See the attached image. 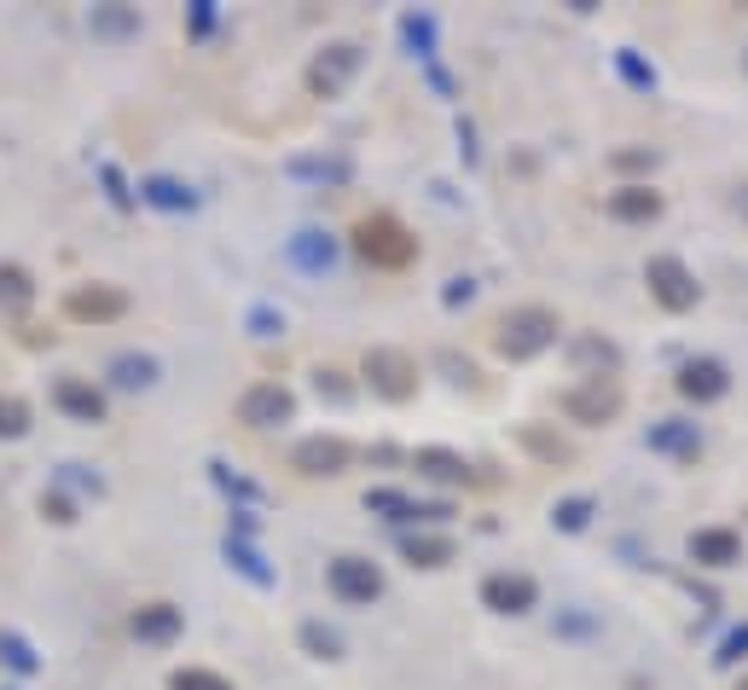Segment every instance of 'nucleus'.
I'll list each match as a JSON object with an SVG mask.
<instances>
[{
    "label": "nucleus",
    "mask_w": 748,
    "mask_h": 690,
    "mask_svg": "<svg viewBox=\"0 0 748 690\" xmlns=\"http://www.w3.org/2000/svg\"><path fill=\"white\" fill-rule=\"evenodd\" d=\"M494 343L505 361H534V354H546L557 343V314L528 302V308H511L499 325H494Z\"/></svg>",
    "instance_id": "1"
},
{
    "label": "nucleus",
    "mask_w": 748,
    "mask_h": 690,
    "mask_svg": "<svg viewBox=\"0 0 748 690\" xmlns=\"http://www.w3.org/2000/svg\"><path fill=\"white\" fill-rule=\"evenodd\" d=\"M354 250H360V262H372V267H406L412 255H418V239H412L395 215H366L354 226Z\"/></svg>",
    "instance_id": "2"
},
{
    "label": "nucleus",
    "mask_w": 748,
    "mask_h": 690,
    "mask_svg": "<svg viewBox=\"0 0 748 690\" xmlns=\"http://www.w3.org/2000/svg\"><path fill=\"white\" fill-rule=\"evenodd\" d=\"M360 372H366L372 395H383V400H412L418 395V366H412V354H401V348H366Z\"/></svg>",
    "instance_id": "3"
},
{
    "label": "nucleus",
    "mask_w": 748,
    "mask_h": 690,
    "mask_svg": "<svg viewBox=\"0 0 748 690\" xmlns=\"http://www.w3.org/2000/svg\"><path fill=\"white\" fill-rule=\"evenodd\" d=\"M644 285H650V296L661 302L667 314H690L696 296H702V285L690 278V267L679 262V255H650V267H644Z\"/></svg>",
    "instance_id": "4"
},
{
    "label": "nucleus",
    "mask_w": 748,
    "mask_h": 690,
    "mask_svg": "<svg viewBox=\"0 0 748 690\" xmlns=\"http://www.w3.org/2000/svg\"><path fill=\"white\" fill-rule=\"evenodd\" d=\"M621 406H627V395H621L615 377H580L575 389L563 395V413L575 424H609V418H621Z\"/></svg>",
    "instance_id": "5"
},
{
    "label": "nucleus",
    "mask_w": 748,
    "mask_h": 690,
    "mask_svg": "<svg viewBox=\"0 0 748 690\" xmlns=\"http://www.w3.org/2000/svg\"><path fill=\"white\" fill-rule=\"evenodd\" d=\"M239 418H244L250 429L291 424V418H296V395L285 389V383H250V389L239 395Z\"/></svg>",
    "instance_id": "6"
},
{
    "label": "nucleus",
    "mask_w": 748,
    "mask_h": 690,
    "mask_svg": "<svg viewBox=\"0 0 748 690\" xmlns=\"http://www.w3.org/2000/svg\"><path fill=\"white\" fill-rule=\"evenodd\" d=\"M325 580L343 603H377L383 598V569L366 564V557H337V564L325 569Z\"/></svg>",
    "instance_id": "7"
},
{
    "label": "nucleus",
    "mask_w": 748,
    "mask_h": 690,
    "mask_svg": "<svg viewBox=\"0 0 748 690\" xmlns=\"http://www.w3.org/2000/svg\"><path fill=\"white\" fill-rule=\"evenodd\" d=\"M360 70V47L354 41H331L325 53L307 64V88H314L320 99H331V93H343L348 88V75Z\"/></svg>",
    "instance_id": "8"
},
{
    "label": "nucleus",
    "mask_w": 748,
    "mask_h": 690,
    "mask_svg": "<svg viewBox=\"0 0 748 690\" xmlns=\"http://www.w3.org/2000/svg\"><path fill=\"white\" fill-rule=\"evenodd\" d=\"M64 314L82 319V325H105V319H122L128 314V296L117 285H75L64 296Z\"/></svg>",
    "instance_id": "9"
},
{
    "label": "nucleus",
    "mask_w": 748,
    "mask_h": 690,
    "mask_svg": "<svg viewBox=\"0 0 748 690\" xmlns=\"http://www.w3.org/2000/svg\"><path fill=\"white\" fill-rule=\"evenodd\" d=\"M348 458H354V453H348L343 436H307V442H296L291 465H296L302 476H343Z\"/></svg>",
    "instance_id": "10"
},
{
    "label": "nucleus",
    "mask_w": 748,
    "mask_h": 690,
    "mask_svg": "<svg viewBox=\"0 0 748 690\" xmlns=\"http://www.w3.org/2000/svg\"><path fill=\"white\" fill-rule=\"evenodd\" d=\"M534 598H539V586L528 575H487L482 580V603L499 609V616H528Z\"/></svg>",
    "instance_id": "11"
},
{
    "label": "nucleus",
    "mask_w": 748,
    "mask_h": 690,
    "mask_svg": "<svg viewBox=\"0 0 748 690\" xmlns=\"http://www.w3.org/2000/svg\"><path fill=\"white\" fill-rule=\"evenodd\" d=\"M53 406L64 418H75V424H99V418H105V395H99L88 377H59L53 383Z\"/></svg>",
    "instance_id": "12"
},
{
    "label": "nucleus",
    "mask_w": 748,
    "mask_h": 690,
    "mask_svg": "<svg viewBox=\"0 0 748 690\" xmlns=\"http://www.w3.org/2000/svg\"><path fill=\"white\" fill-rule=\"evenodd\" d=\"M726 389H731V372L719 366V361H685V366H679V395H685V400L708 406V400H719Z\"/></svg>",
    "instance_id": "13"
},
{
    "label": "nucleus",
    "mask_w": 748,
    "mask_h": 690,
    "mask_svg": "<svg viewBox=\"0 0 748 690\" xmlns=\"http://www.w3.org/2000/svg\"><path fill=\"white\" fill-rule=\"evenodd\" d=\"M690 557L702 569H731V564H742V534H731V528H696L690 534Z\"/></svg>",
    "instance_id": "14"
},
{
    "label": "nucleus",
    "mask_w": 748,
    "mask_h": 690,
    "mask_svg": "<svg viewBox=\"0 0 748 690\" xmlns=\"http://www.w3.org/2000/svg\"><path fill=\"white\" fill-rule=\"evenodd\" d=\"M180 627H186V616H180L174 603H145V609H134V638H140V645H174Z\"/></svg>",
    "instance_id": "15"
},
{
    "label": "nucleus",
    "mask_w": 748,
    "mask_h": 690,
    "mask_svg": "<svg viewBox=\"0 0 748 690\" xmlns=\"http://www.w3.org/2000/svg\"><path fill=\"white\" fill-rule=\"evenodd\" d=\"M609 215L627 221V226L656 221V215H661V192H650V186H615V192H609Z\"/></svg>",
    "instance_id": "16"
},
{
    "label": "nucleus",
    "mask_w": 748,
    "mask_h": 690,
    "mask_svg": "<svg viewBox=\"0 0 748 690\" xmlns=\"http://www.w3.org/2000/svg\"><path fill=\"white\" fill-rule=\"evenodd\" d=\"M401 551H406L412 569H442V564H453V540H447V534H406Z\"/></svg>",
    "instance_id": "17"
},
{
    "label": "nucleus",
    "mask_w": 748,
    "mask_h": 690,
    "mask_svg": "<svg viewBox=\"0 0 748 690\" xmlns=\"http://www.w3.org/2000/svg\"><path fill=\"white\" fill-rule=\"evenodd\" d=\"M366 510H383V517H401V522H412V517H447V505H412L395 488H372L366 494Z\"/></svg>",
    "instance_id": "18"
},
{
    "label": "nucleus",
    "mask_w": 748,
    "mask_h": 690,
    "mask_svg": "<svg viewBox=\"0 0 748 690\" xmlns=\"http://www.w3.org/2000/svg\"><path fill=\"white\" fill-rule=\"evenodd\" d=\"M424 476H435V481H476V470L464 465L458 453H447V447H418V458H412Z\"/></svg>",
    "instance_id": "19"
},
{
    "label": "nucleus",
    "mask_w": 748,
    "mask_h": 690,
    "mask_svg": "<svg viewBox=\"0 0 748 690\" xmlns=\"http://www.w3.org/2000/svg\"><path fill=\"white\" fill-rule=\"evenodd\" d=\"M650 447H661V453H679V458H696V453H702V436H696V424L667 418V424H656V429H650Z\"/></svg>",
    "instance_id": "20"
},
{
    "label": "nucleus",
    "mask_w": 748,
    "mask_h": 690,
    "mask_svg": "<svg viewBox=\"0 0 748 690\" xmlns=\"http://www.w3.org/2000/svg\"><path fill=\"white\" fill-rule=\"evenodd\" d=\"M30 296H36V278L23 273L18 262H0V308H30Z\"/></svg>",
    "instance_id": "21"
},
{
    "label": "nucleus",
    "mask_w": 748,
    "mask_h": 690,
    "mask_svg": "<svg viewBox=\"0 0 748 690\" xmlns=\"http://www.w3.org/2000/svg\"><path fill=\"white\" fill-rule=\"evenodd\" d=\"M111 383H122V389H145V383H158V361H151V354H117Z\"/></svg>",
    "instance_id": "22"
},
{
    "label": "nucleus",
    "mask_w": 748,
    "mask_h": 690,
    "mask_svg": "<svg viewBox=\"0 0 748 690\" xmlns=\"http://www.w3.org/2000/svg\"><path fill=\"white\" fill-rule=\"evenodd\" d=\"M140 197L145 203H158V210H192V186H180V181H169V174H158V181H145L140 186Z\"/></svg>",
    "instance_id": "23"
},
{
    "label": "nucleus",
    "mask_w": 748,
    "mask_h": 690,
    "mask_svg": "<svg viewBox=\"0 0 748 690\" xmlns=\"http://www.w3.org/2000/svg\"><path fill=\"white\" fill-rule=\"evenodd\" d=\"M523 447H528V453H539L546 465H569V458H575V447H569V442H563V436H546L539 424H523Z\"/></svg>",
    "instance_id": "24"
},
{
    "label": "nucleus",
    "mask_w": 748,
    "mask_h": 690,
    "mask_svg": "<svg viewBox=\"0 0 748 690\" xmlns=\"http://www.w3.org/2000/svg\"><path fill=\"white\" fill-rule=\"evenodd\" d=\"M575 361H580V366H598L592 377H615V366H621V354H615V343L580 337V343H575Z\"/></svg>",
    "instance_id": "25"
},
{
    "label": "nucleus",
    "mask_w": 748,
    "mask_h": 690,
    "mask_svg": "<svg viewBox=\"0 0 748 690\" xmlns=\"http://www.w3.org/2000/svg\"><path fill=\"white\" fill-rule=\"evenodd\" d=\"M18 436H30V400L0 395V442H18Z\"/></svg>",
    "instance_id": "26"
},
{
    "label": "nucleus",
    "mask_w": 748,
    "mask_h": 690,
    "mask_svg": "<svg viewBox=\"0 0 748 690\" xmlns=\"http://www.w3.org/2000/svg\"><path fill=\"white\" fill-rule=\"evenodd\" d=\"M169 690H232V679H221L210 668H174L169 673Z\"/></svg>",
    "instance_id": "27"
},
{
    "label": "nucleus",
    "mask_w": 748,
    "mask_h": 690,
    "mask_svg": "<svg viewBox=\"0 0 748 690\" xmlns=\"http://www.w3.org/2000/svg\"><path fill=\"white\" fill-rule=\"evenodd\" d=\"M291 255H296L302 267H314V273L331 267V244H325L320 233H296V239H291Z\"/></svg>",
    "instance_id": "28"
},
{
    "label": "nucleus",
    "mask_w": 748,
    "mask_h": 690,
    "mask_svg": "<svg viewBox=\"0 0 748 690\" xmlns=\"http://www.w3.org/2000/svg\"><path fill=\"white\" fill-rule=\"evenodd\" d=\"M140 30V18L128 12V7H105V12H93V35H134Z\"/></svg>",
    "instance_id": "29"
},
{
    "label": "nucleus",
    "mask_w": 748,
    "mask_h": 690,
    "mask_svg": "<svg viewBox=\"0 0 748 690\" xmlns=\"http://www.w3.org/2000/svg\"><path fill=\"white\" fill-rule=\"evenodd\" d=\"M586 517H592V499H563V505L552 510V522H557L563 534H580V528H586Z\"/></svg>",
    "instance_id": "30"
},
{
    "label": "nucleus",
    "mask_w": 748,
    "mask_h": 690,
    "mask_svg": "<svg viewBox=\"0 0 748 690\" xmlns=\"http://www.w3.org/2000/svg\"><path fill=\"white\" fill-rule=\"evenodd\" d=\"M302 645L314 650L320 661H331V656H343V638L337 632H325V627H302Z\"/></svg>",
    "instance_id": "31"
},
{
    "label": "nucleus",
    "mask_w": 748,
    "mask_h": 690,
    "mask_svg": "<svg viewBox=\"0 0 748 690\" xmlns=\"http://www.w3.org/2000/svg\"><path fill=\"white\" fill-rule=\"evenodd\" d=\"M226 557H232V564H239V569H244V575H250L255 586H273V575L262 569V557H255L250 546H232V540H226Z\"/></svg>",
    "instance_id": "32"
},
{
    "label": "nucleus",
    "mask_w": 748,
    "mask_h": 690,
    "mask_svg": "<svg viewBox=\"0 0 748 690\" xmlns=\"http://www.w3.org/2000/svg\"><path fill=\"white\" fill-rule=\"evenodd\" d=\"M0 656H7L18 673H36V656H30V645H23L18 632H0Z\"/></svg>",
    "instance_id": "33"
},
{
    "label": "nucleus",
    "mask_w": 748,
    "mask_h": 690,
    "mask_svg": "<svg viewBox=\"0 0 748 690\" xmlns=\"http://www.w3.org/2000/svg\"><path fill=\"white\" fill-rule=\"evenodd\" d=\"M737 656H748V627H737V632L726 638V645H719V656H714V661H719V668H731Z\"/></svg>",
    "instance_id": "34"
},
{
    "label": "nucleus",
    "mask_w": 748,
    "mask_h": 690,
    "mask_svg": "<svg viewBox=\"0 0 748 690\" xmlns=\"http://www.w3.org/2000/svg\"><path fill=\"white\" fill-rule=\"evenodd\" d=\"M41 510H47L53 522H75V510H70V499H64V494H47V499H41Z\"/></svg>",
    "instance_id": "35"
},
{
    "label": "nucleus",
    "mask_w": 748,
    "mask_h": 690,
    "mask_svg": "<svg viewBox=\"0 0 748 690\" xmlns=\"http://www.w3.org/2000/svg\"><path fill=\"white\" fill-rule=\"evenodd\" d=\"M615 169H656V151H615Z\"/></svg>",
    "instance_id": "36"
},
{
    "label": "nucleus",
    "mask_w": 748,
    "mask_h": 690,
    "mask_svg": "<svg viewBox=\"0 0 748 690\" xmlns=\"http://www.w3.org/2000/svg\"><path fill=\"white\" fill-rule=\"evenodd\" d=\"M406 41L412 47H429V18H406Z\"/></svg>",
    "instance_id": "37"
},
{
    "label": "nucleus",
    "mask_w": 748,
    "mask_h": 690,
    "mask_svg": "<svg viewBox=\"0 0 748 690\" xmlns=\"http://www.w3.org/2000/svg\"><path fill=\"white\" fill-rule=\"evenodd\" d=\"M621 70L633 75V82H638V88H650V82H656V75H650V70H644V64H638L633 53H621Z\"/></svg>",
    "instance_id": "38"
},
{
    "label": "nucleus",
    "mask_w": 748,
    "mask_h": 690,
    "mask_svg": "<svg viewBox=\"0 0 748 690\" xmlns=\"http://www.w3.org/2000/svg\"><path fill=\"white\" fill-rule=\"evenodd\" d=\"M320 395H331V400H348V389L337 383V372H320Z\"/></svg>",
    "instance_id": "39"
},
{
    "label": "nucleus",
    "mask_w": 748,
    "mask_h": 690,
    "mask_svg": "<svg viewBox=\"0 0 748 690\" xmlns=\"http://www.w3.org/2000/svg\"><path fill=\"white\" fill-rule=\"evenodd\" d=\"M471 291H476V285H471V278H453V291H447V302H453V308H458V302H471Z\"/></svg>",
    "instance_id": "40"
},
{
    "label": "nucleus",
    "mask_w": 748,
    "mask_h": 690,
    "mask_svg": "<svg viewBox=\"0 0 748 690\" xmlns=\"http://www.w3.org/2000/svg\"><path fill=\"white\" fill-rule=\"evenodd\" d=\"M737 210H742V221H748V186L737 192Z\"/></svg>",
    "instance_id": "41"
},
{
    "label": "nucleus",
    "mask_w": 748,
    "mask_h": 690,
    "mask_svg": "<svg viewBox=\"0 0 748 690\" xmlns=\"http://www.w3.org/2000/svg\"><path fill=\"white\" fill-rule=\"evenodd\" d=\"M737 690H748V679H742V684H737Z\"/></svg>",
    "instance_id": "42"
}]
</instances>
